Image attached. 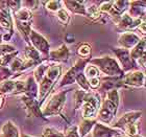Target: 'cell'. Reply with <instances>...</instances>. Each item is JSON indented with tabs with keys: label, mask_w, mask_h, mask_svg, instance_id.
<instances>
[{
	"label": "cell",
	"mask_w": 146,
	"mask_h": 137,
	"mask_svg": "<svg viewBox=\"0 0 146 137\" xmlns=\"http://www.w3.org/2000/svg\"><path fill=\"white\" fill-rule=\"evenodd\" d=\"M89 63L96 65L95 67L101 72L109 76V78H118L122 79L124 76V72L122 71L120 66L118 65V62L115 59L111 57H102V58H97L90 60Z\"/></svg>",
	"instance_id": "cell-3"
},
{
	"label": "cell",
	"mask_w": 146,
	"mask_h": 137,
	"mask_svg": "<svg viewBox=\"0 0 146 137\" xmlns=\"http://www.w3.org/2000/svg\"><path fill=\"white\" fill-rule=\"evenodd\" d=\"M86 94L87 93L84 90H79V91H76L74 93V107H75V109H78L79 107L84 104Z\"/></svg>",
	"instance_id": "cell-28"
},
{
	"label": "cell",
	"mask_w": 146,
	"mask_h": 137,
	"mask_svg": "<svg viewBox=\"0 0 146 137\" xmlns=\"http://www.w3.org/2000/svg\"><path fill=\"white\" fill-rule=\"evenodd\" d=\"M141 19H134L128 14H122L118 18L117 25L120 29H134L141 24Z\"/></svg>",
	"instance_id": "cell-12"
},
{
	"label": "cell",
	"mask_w": 146,
	"mask_h": 137,
	"mask_svg": "<svg viewBox=\"0 0 146 137\" xmlns=\"http://www.w3.org/2000/svg\"><path fill=\"white\" fill-rule=\"evenodd\" d=\"M139 63L141 64V66L142 67H145V55H143V57H141L140 59H139Z\"/></svg>",
	"instance_id": "cell-39"
},
{
	"label": "cell",
	"mask_w": 146,
	"mask_h": 137,
	"mask_svg": "<svg viewBox=\"0 0 146 137\" xmlns=\"http://www.w3.org/2000/svg\"><path fill=\"white\" fill-rule=\"evenodd\" d=\"M64 137H79L78 132H77V127H71L67 132L66 134H64Z\"/></svg>",
	"instance_id": "cell-37"
},
{
	"label": "cell",
	"mask_w": 146,
	"mask_h": 137,
	"mask_svg": "<svg viewBox=\"0 0 146 137\" xmlns=\"http://www.w3.org/2000/svg\"><path fill=\"white\" fill-rule=\"evenodd\" d=\"M38 85H36V80L34 78H28L27 82L25 83V88H24V93L25 96L31 98H38Z\"/></svg>",
	"instance_id": "cell-18"
},
{
	"label": "cell",
	"mask_w": 146,
	"mask_h": 137,
	"mask_svg": "<svg viewBox=\"0 0 146 137\" xmlns=\"http://www.w3.org/2000/svg\"><path fill=\"white\" fill-rule=\"evenodd\" d=\"M112 50L117 55L119 61L121 62L122 67H123L122 71H128V70H131L133 68H135V62L131 58L129 50L124 48H113Z\"/></svg>",
	"instance_id": "cell-8"
},
{
	"label": "cell",
	"mask_w": 146,
	"mask_h": 137,
	"mask_svg": "<svg viewBox=\"0 0 146 137\" xmlns=\"http://www.w3.org/2000/svg\"><path fill=\"white\" fill-rule=\"evenodd\" d=\"M0 26L4 29H9L13 33V21L9 14L0 12Z\"/></svg>",
	"instance_id": "cell-25"
},
{
	"label": "cell",
	"mask_w": 146,
	"mask_h": 137,
	"mask_svg": "<svg viewBox=\"0 0 146 137\" xmlns=\"http://www.w3.org/2000/svg\"><path fill=\"white\" fill-rule=\"evenodd\" d=\"M58 19L63 24H68L70 21V16L67 13V11L64 9H61L58 11Z\"/></svg>",
	"instance_id": "cell-31"
},
{
	"label": "cell",
	"mask_w": 146,
	"mask_h": 137,
	"mask_svg": "<svg viewBox=\"0 0 146 137\" xmlns=\"http://www.w3.org/2000/svg\"><path fill=\"white\" fill-rule=\"evenodd\" d=\"M140 116H141V111H133V112H128L119 119L118 122L115 125V127L116 128L124 129L125 127L135 124L138 118H140Z\"/></svg>",
	"instance_id": "cell-14"
},
{
	"label": "cell",
	"mask_w": 146,
	"mask_h": 137,
	"mask_svg": "<svg viewBox=\"0 0 146 137\" xmlns=\"http://www.w3.org/2000/svg\"><path fill=\"white\" fill-rule=\"evenodd\" d=\"M49 66L47 64H44V63H42V64H39L38 66H36V70H35V78L34 79L36 80V82H41L43 79V76H44V74H45V71L47 70V68H48Z\"/></svg>",
	"instance_id": "cell-27"
},
{
	"label": "cell",
	"mask_w": 146,
	"mask_h": 137,
	"mask_svg": "<svg viewBox=\"0 0 146 137\" xmlns=\"http://www.w3.org/2000/svg\"><path fill=\"white\" fill-rule=\"evenodd\" d=\"M119 133L116 130L108 128L101 124H96L93 131V137H113L117 136Z\"/></svg>",
	"instance_id": "cell-15"
},
{
	"label": "cell",
	"mask_w": 146,
	"mask_h": 137,
	"mask_svg": "<svg viewBox=\"0 0 146 137\" xmlns=\"http://www.w3.org/2000/svg\"><path fill=\"white\" fill-rule=\"evenodd\" d=\"M129 55L133 60H137V59L139 60L141 57L145 55V40H140L139 43L134 47V49H131Z\"/></svg>",
	"instance_id": "cell-22"
},
{
	"label": "cell",
	"mask_w": 146,
	"mask_h": 137,
	"mask_svg": "<svg viewBox=\"0 0 146 137\" xmlns=\"http://www.w3.org/2000/svg\"><path fill=\"white\" fill-rule=\"evenodd\" d=\"M65 5H67L68 9H70L72 13H77V14H82L86 15V7L84 6L85 1H64L63 2Z\"/></svg>",
	"instance_id": "cell-21"
},
{
	"label": "cell",
	"mask_w": 146,
	"mask_h": 137,
	"mask_svg": "<svg viewBox=\"0 0 146 137\" xmlns=\"http://www.w3.org/2000/svg\"><path fill=\"white\" fill-rule=\"evenodd\" d=\"M94 124H95L94 119H85V120L80 124V126H79V132H78L79 136L85 137L86 135L90 132V130L93 128Z\"/></svg>",
	"instance_id": "cell-24"
},
{
	"label": "cell",
	"mask_w": 146,
	"mask_h": 137,
	"mask_svg": "<svg viewBox=\"0 0 146 137\" xmlns=\"http://www.w3.org/2000/svg\"><path fill=\"white\" fill-rule=\"evenodd\" d=\"M77 53L82 58H87L91 55V46L88 44H82L77 49Z\"/></svg>",
	"instance_id": "cell-32"
},
{
	"label": "cell",
	"mask_w": 146,
	"mask_h": 137,
	"mask_svg": "<svg viewBox=\"0 0 146 137\" xmlns=\"http://www.w3.org/2000/svg\"><path fill=\"white\" fill-rule=\"evenodd\" d=\"M43 137H64V134L50 127H46L43 130Z\"/></svg>",
	"instance_id": "cell-29"
},
{
	"label": "cell",
	"mask_w": 146,
	"mask_h": 137,
	"mask_svg": "<svg viewBox=\"0 0 146 137\" xmlns=\"http://www.w3.org/2000/svg\"><path fill=\"white\" fill-rule=\"evenodd\" d=\"M3 96H2V94L0 93V109H1V107H2V105H3Z\"/></svg>",
	"instance_id": "cell-40"
},
{
	"label": "cell",
	"mask_w": 146,
	"mask_h": 137,
	"mask_svg": "<svg viewBox=\"0 0 146 137\" xmlns=\"http://www.w3.org/2000/svg\"><path fill=\"white\" fill-rule=\"evenodd\" d=\"M61 1H56V0H53V1H48L46 2V9L51 11V12H58V9H61Z\"/></svg>",
	"instance_id": "cell-34"
},
{
	"label": "cell",
	"mask_w": 146,
	"mask_h": 137,
	"mask_svg": "<svg viewBox=\"0 0 146 137\" xmlns=\"http://www.w3.org/2000/svg\"><path fill=\"white\" fill-rule=\"evenodd\" d=\"M82 105V117L85 119H93L100 109V98L96 93L86 94Z\"/></svg>",
	"instance_id": "cell-4"
},
{
	"label": "cell",
	"mask_w": 146,
	"mask_h": 137,
	"mask_svg": "<svg viewBox=\"0 0 146 137\" xmlns=\"http://www.w3.org/2000/svg\"><path fill=\"white\" fill-rule=\"evenodd\" d=\"M139 41H140V38L135 33L129 31V33H125V34L121 35L118 42L120 45L123 46V48L128 50L129 48H133V47L137 45Z\"/></svg>",
	"instance_id": "cell-13"
},
{
	"label": "cell",
	"mask_w": 146,
	"mask_h": 137,
	"mask_svg": "<svg viewBox=\"0 0 146 137\" xmlns=\"http://www.w3.org/2000/svg\"><path fill=\"white\" fill-rule=\"evenodd\" d=\"M22 137H29V136H26V135H23Z\"/></svg>",
	"instance_id": "cell-41"
},
{
	"label": "cell",
	"mask_w": 146,
	"mask_h": 137,
	"mask_svg": "<svg viewBox=\"0 0 146 137\" xmlns=\"http://www.w3.org/2000/svg\"><path fill=\"white\" fill-rule=\"evenodd\" d=\"M75 81L78 83V85L82 87V89L84 90V91H88V90H90V86H89L88 81H87V79H86L85 76H84L82 73H80L79 76H77Z\"/></svg>",
	"instance_id": "cell-33"
},
{
	"label": "cell",
	"mask_w": 146,
	"mask_h": 137,
	"mask_svg": "<svg viewBox=\"0 0 146 137\" xmlns=\"http://www.w3.org/2000/svg\"><path fill=\"white\" fill-rule=\"evenodd\" d=\"M112 5H113V1H108V2H102L100 5L98 6V9H99V12L102 13H109L112 9Z\"/></svg>",
	"instance_id": "cell-36"
},
{
	"label": "cell",
	"mask_w": 146,
	"mask_h": 137,
	"mask_svg": "<svg viewBox=\"0 0 146 137\" xmlns=\"http://www.w3.org/2000/svg\"><path fill=\"white\" fill-rule=\"evenodd\" d=\"M128 3L129 2H127V1H113L112 9L109 12L110 15L114 17L115 19H118L126 9Z\"/></svg>",
	"instance_id": "cell-16"
},
{
	"label": "cell",
	"mask_w": 146,
	"mask_h": 137,
	"mask_svg": "<svg viewBox=\"0 0 146 137\" xmlns=\"http://www.w3.org/2000/svg\"><path fill=\"white\" fill-rule=\"evenodd\" d=\"M131 18L141 19L140 17L144 19L145 16V2L144 1H135L131 3Z\"/></svg>",
	"instance_id": "cell-17"
},
{
	"label": "cell",
	"mask_w": 146,
	"mask_h": 137,
	"mask_svg": "<svg viewBox=\"0 0 146 137\" xmlns=\"http://www.w3.org/2000/svg\"><path fill=\"white\" fill-rule=\"evenodd\" d=\"M0 46H1V43H0ZM0 55H1V52H0Z\"/></svg>",
	"instance_id": "cell-42"
},
{
	"label": "cell",
	"mask_w": 146,
	"mask_h": 137,
	"mask_svg": "<svg viewBox=\"0 0 146 137\" xmlns=\"http://www.w3.org/2000/svg\"><path fill=\"white\" fill-rule=\"evenodd\" d=\"M22 102L24 103L28 116H38V117H42L44 119V116L42 115V111L40 110V104L36 98H31L24 95L22 98Z\"/></svg>",
	"instance_id": "cell-11"
},
{
	"label": "cell",
	"mask_w": 146,
	"mask_h": 137,
	"mask_svg": "<svg viewBox=\"0 0 146 137\" xmlns=\"http://www.w3.org/2000/svg\"><path fill=\"white\" fill-rule=\"evenodd\" d=\"M12 76V71L7 67H1L0 66V81L9 79V76Z\"/></svg>",
	"instance_id": "cell-35"
},
{
	"label": "cell",
	"mask_w": 146,
	"mask_h": 137,
	"mask_svg": "<svg viewBox=\"0 0 146 137\" xmlns=\"http://www.w3.org/2000/svg\"><path fill=\"white\" fill-rule=\"evenodd\" d=\"M68 91H61L54 94L50 98V101L48 102V104L46 105V107L43 109L42 115L44 116H52L56 115L61 112V110L63 109L65 101H66V94Z\"/></svg>",
	"instance_id": "cell-6"
},
{
	"label": "cell",
	"mask_w": 146,
	"mask_h": 137,
	"mask_svg": "<svg viewBox=\"0 0 146 137\" xmlns=\"http://www.w3.org/2000/svg\"><path fill=\"white\" fill-rule=\"evenodd\" d=\"M119 105V94L117 89L110 90L106 94V100L99 109V119L104 124H110L114 118Z\"/></svg>",
	"instance_id": "cell-1"
},
{
	"label": "cell",
	"mask_w": 146,
	"mask_h": 137,
	"mask_svg": "<svg viewBox=\"0 0 146 137\" xmlns=\"http://www.w3.org/2000/svg\"><path fill=\"white\" fill-rule=\"evenodd\" d=\"M33 21L31 12L26 9H20L15 13V22L19 31L24 35L25 40L28 42V36L31 34V25Z\"/></svg>",
	"instance_id": "cell-5"
},
{
	"label": "cell",
	"mask_w": 146,
	"mask_h": 137,
	"mask_svg": "<svg viewBox=\"0 0 146 137\" xmlns=\"http://www.w3.org/2000/svg\"><path fill=\"white\" fill-rule=\"evenodd\" d=\"M61 76V66L60 65H51L49 66L46 70V73L43 76L42 81L40 82V87L38 89V100H39V104L43 101V98H45V96L48 94V92L51 90L53 87L54 83L58 81V79Z\"/></svg>",
	"instance_id": "cell-2"
},
{
	"label": "cell",
	"mask_w": 146,
	"mask_h": 137,
	"mask_svg": "<svg viewBox=\"0 0 146 137\" xmlns=\"http://www.w3.org/2000/svg\"><path fill=\"white\" fill-rule=\"evenodd\" d=\"M29 37H31V41L34 45V48L36 51L42 52L44 55L49 53V44L45 38H43L41 35L35 31H31Z\"/></svg>",
	"instance_id": "cell-10"
},
{
	"label": "cell",
	"mask_w": 146,
	"mask_h": 137,
	"mask_svg": "<svg viewBox=\"0 0 146 137\" xmlns=\"http://www.w3.org/2000/svg\"><path fill=\"white\" fill-rule=\"evenodd\" d=\"M49 55L50 58L53 59V60H58V61H66L69 58V50H68L67 46L62 45L61 47L56 50H53V51H49Z\"/></svg>",
	"instance_id": "cell-20"
},
{
	"label": "cell",
	"mask_w": 146,
	"mask_h": 137,
	"mask_svg": "<svg viewBox=\"0 0 146 137\" xmlns=\"http://www.w3.org/2000/svg\"><path fill=\"white\" fill-rule=\"evenodd\" d=\"M19 133L15 125L7 122L2 127V137H18Z\"/></svg>",
	"instance_id": "cell-23"
},
{
	"label": "cell",
	"mask_w": 146,
	"mask_h": 137,
	"mask_svg": "<svg viewBox=\"0 0 146 137\" xmlns=\"http://www.w3.org/2000/svg\"><path fill=\"white\" fill-rule=\"evenodd\" d=\"M89 61H90V59H82V60H79V61L76 62V64L65 74L63 80L60 82V87H63V86L69 85V84L74 83V81L76 80L77 76H79L80 73H82V70L85 69L86 64H87Z\"/></svg>",
	"instance_id": "cell-7"
},
{
	"label": "cell",
	"mask_w": 146,
	"mask_h": 137,
	"mask_svg": "<svg viewBox=\"0 0 146 137\" xmlns=\"http://www.w3.org/2000/svg\"><path fill=\"white\" fill-rule=\"evenodd\" d=\"M122 83L125 86L128 85L131 87H143L145 85V76L141 71H133V72L123 76Z\"/></svg>",
	"instance_id": "cell-9"
},
{
	"label": "cell",
	"mask_w": 146,
	"mask_h": 137,
	"mask_svg": "<svg viewBox=\"0 0 146 137\" xmlns=\"http://www.w3.org/2000/svg\"><path fill=\"white\" fill-rule=\"evenodd\" d=\"M25 57H26V61L31 62L33 66L34 65H39L41 64V57H40V52L36 51V49L34 47H31V45L27 46L26 48H25Z\"/></svg>",
	"instance_id": "cell-19"
},
{
	"label": "cell",
	"mask_w": 146,
	"mask_h": 137,
	"mask_svg": "<svg viewBox=\"0 0 146 137\" xmlns=\"http://www.w3.org/2000/svg\"><path fill=\"white\" fill-rule=\"evenodd\" d=\"M84 70H85V74H86L85 78L86 79H88L87 81L95 79V78H98V76H99V70L95 67V66L88 65V66H86Z\"/></svg>",
	"instance_id": "cell-26"
},
{
	"label": "cell",
	"mask_w": 146,
	"mask_h": 137,
	"mask_svg": "<svg viewBox=\"0 0 146 137\" xmlns=\"http://www.w3.org/2000/svg\"><path fill=\"white\" fill-rule=\"evenodd\" d=\"M86 15H88V17H90L93 20H96L100 17V12L98 9V6L92 5L90 6L88 9H86Z\"/></svg>",
	"instance_id": "cell-30"
},
{
	"label": "cell",
	"mask_w": 146,
	"mask_h": 137,
	"mask_svg": "<svg viewBox=\"0 0 146 137\" xmlns=\"http://www.w3.org/2000/svg\"><path fill=\"white\" fill-rule=\"evenodd\" d=\"M9 3V9H13L14 12H18L20 9V4H21V1H7Z\"/></svg>",
	"instance_id": "cell-38"
}]
</instances>
